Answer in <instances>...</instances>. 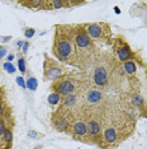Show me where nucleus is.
<instances>
[{
  "label": "nucleus",
  "mask_w": 147,
  "mask_h": 149,
  "mask_svg": "<svg viewBox=\"0 0 147 149\" xmlns=\"http://www.w3.org/2000/svg\"><path fill=\"white\" fill-rule=\"evenodd\" d=\"M66 6V1H62V0H49V1H43V6L42 9H61V8H65ZM67 8V6H66Z\"/></svg>",
  "instance_id": "13"
},
{
  "label": "nucleus",
  "mask_w": 147,
  "mask_h": 149,
  "mask_svg": "<svg viewBox=\"0 0 147 149\" xmlns=\"http://www.w3.org/2000/svg\"><path fill=\"white\" fill-rule=\"evenodd\" d=\"M123 70H124V73L128 74V75H135L137 72V64L135 61V59L126 61L124 65H123Z\"/></svg>",
  "instance_id": "14"
},
{
  "label": "nucleus",
  "mask_w": 147,
  "mask_h": 149,
  "mask_svg": "<svg viewBox=\"0 0 147 149\" xmlns=\"http://www.w3.org/2000/svg\"><path fill=\"white\" fill-rule=\"evenodd\" d=\"M114 10H115L117 14H119V13H121V10H119V8H118V6H115V8H114Z\"/></svg>",
  "instance_id": "32"
},
{
  "label": "nucleus",
  "mask_w": 147,
  "mask_h": 149,
  "mask_svg": "<svg viewBox=\"0 0 147 149\" xmlns=\"http://www.w3.org/2000/svg\"><path fill=\"white\" fill-rule=\"evenodd\" d=\"M86 126H88V135L98 141V138L102 135V131H103L100 124L95 118H91V120H89L88 123H86Z\"/></svg>",
  "instance_id": "10"
},
{
  "label": "nucleus",
  "mask_w": 147,
  "mask_h": 149,
  "mask_svg": "<svg viewBox=\"0 0 147 149\" xmlns=\"http://www.w3.org/2000/svg\"><path fill=\"white\" fill-rule=\"evenodd\" d=\"M94 83L96 87H105L109 80V74L105 66H98L94 70Z\"/></svg>",
  "instance_id": "9"
},
{
  "label": "nucleus",
  "mask_w": 147,
  "mask_h": 149,
  "mask_svg": "<svg viewBox=\"0 0 147 149\" xmlns=\"http://www.w3.org/2000/svg\"><path fill=\"white\" fill-rule=\"evenodd\" d=\"M16 83H18L22 88H25L27 87V84L24 82V79H23V77H18V78H16Z\"/></svg>",
  "instance_id": "26"
},
{
  "label": "nucleus",
  "mask_w": 147,
  "mask_h": 149,
  "mask_svg": "<svg viewBox=\"0 0 147 149\" xmlns=\"http://www.w3.org/2000/svg\"><path fill=\"white\" fill-rule=\"evenodd\" d=\"M18 68H19V72H21L22 74L25 73V70H27L25 60H24V57H23V56H21V57H19V60H18Z\"/></svg>",
  "instance_id": "21"
},
{
  "label": "nucleus",
  "mask_w": 147,
  "mask_h": 149,
  "mask_svg": "<svg viewBox=\"0 0 147 149\" xmlns=\"http://www.w3.org/2000/svg\"><path fill=\"white\" fill-rule=\"evenodd\" d=\"M36 31L33 28H24V36L27 37V38H31V37L34 36Z\"/></svg>",
  "instance_id": "23"
},
{
  "label": "nucleus",
  "mask_w": 147,
  "mask_h": 149,
  "mask_svg": "<svg viewBox=\"0 0 147 149\" xmlns=\"http://www.w3.org/2000/svg\"><path fill=\"white\" fill-rule=\"evenodd\" d=\"M76 103V96L75 94H71V96H67V97H63V101H62V108H70V107H74Z\"/></svg>",
  "instance_id": "16"
},
{
  "label": "nucleus",
  "mask_w": 147,
  "mask_h": 149,
  "mask_svg": "<svg viewBox=\"0 0 147 149\" xmlns=\"http://www.w3.org/2000/svg\"><path fill=\"white\" fill-rule=\"evenodd\" d=\"M3 140L5 144L10 145L13 143V130L12 127H5L4 133H3Z\"/></svg>",
  "instance_id": "17"
},
{
  "label": "nucleus",
  "mask_w": 147,
  "mask_h": 149,
  "mask_svg": "<svg viewBox=\"0 0 147 149\" xmlns=\"http://www.w3.org/2000/svg\"><path fill=\"white\" fill-rule=\"evenodd\" d=\"M5 120L4 118H0V136H3V133L5 130Z\"/></svg>",
  "instance_id": "25"
},
{
  "label": "nucleus",
  "mask_w": 147,
  "mask_h": 149,
  "mask_svg": "<svg viewBox=\"0 0 147 149\" xmlns=\"http://www.w3.org/2000/svg\"><path fill=\"white\" fill-rule=\"evenodd\" d=\"M84 28L91 41L100 40V41H109L112 32L106 23H88L84 24Z\"/></svg>",
  "instance_id": "2"
},
{
  "label": "nucleus",
  "mask_w": 147,
  "mask_h": 149,
  "mask_svg": "<svg viewBox=\"0 0 147 149\" xmlns=\"http://www.w3.org/2000/svg\"><path fill=\"white\" fill-rule=\"evenodd\" d=\"M72 38H74V43L79 49V51L91 49V40H90V37L86 33L84 24H79V26L74 27Z\"/></svg>",
  "instance_id": "4"
},
{
  "label": "nucleus",
  "mask_w": 147,
  "mask_h": 149,
  "mask_svg": "<svg viewBox=\"0 0 147 149\" xmlns=\"http://www.w3.org/2000/svg\"><path fill=\"white\" fill-rule=\"evenodd\" d=\"M21 4L29 9H42L43 1L42 0H31V1H21Z\"/></svg>",
  "instance_id": "15"
},
{
  "label": "nucleus",
  "mask_w": 147,
  "mask_h": 149,
  "mask_svg": "<svg viewBox=\"0 0 147 149\" xmlns=\"http://www.w3.org/2000/svg\"><path fill=\"white\" fill-rule=\"evenodd\" d=\"M37 86H38V83H37L36 78H29V79L27 80V87H28V89L36 91L37 89Z\"/></svg>",
  "instance_id": "19"
},
{
  "label": "nucleus",
  "mask_w": 147,
  "mask_h": 149,
  "mask_svg": "<svg viewBox=\"0 0 147 149\" xmlns=\"http://www.w3.org/2000/svg\"><path fill=\"white\" fill-rule=\"evenodd\" d=\"M9 38H10V37H4V38H3V41L6 42V41H9Z\"/></svg>",
  "instance_id": "33"
},
{
  "label": "nucleus",
  "mask_w": 147,
  "mask_h": 149,
  "mask_svg": "<svg viewBox=\"0 0 147 149\" xmlns=\"http://www.w3.org/2000/svg\"><path fill=\"white\" fill-rule=\"evenodd\" d=\"M6 60H8V63H12L13 60H14V55H13V54H10V55H8V57H6Z\"/></svg>",
  "instance_id": "28"
},
{
  "label": "nucleus",
  "mask_w": 147,
  "mask_h": 149,
  "mask_svg": "<svg viewBox=\"0 0 147 149\" xmlns=\"http://www.w3.org/2000/svg\"><path fill=\"white\" fill-rule=\"evenodd\" d=\"M70 131H71L72 136L75 139H78V140H84V139H86L89 136L88 135V126H86V123L84 120H78L75 124H72Z\"/></svg>",
  "instance_id": "8"
},
{
  "label": "nucleus",
  "mask_w": 147,
  "mask_h": 149,
  "mask_svg": "<svg viewBox=\"0 0 147 149\" xmlns=\"http://www.w3.org/2000/svg\"><path fill=\"white\" fill-rule=\"evenodd\" d=\"M102 98H103V93L100 92L99 89H91L86 94V101H88L89 104L99 103L100 101H102Z\"/></svg>",
  "instance_id": "12"
},
{
  "label": "nucleus",
  "mask_w": 147,
  "mask_h": 149,
  "mask_svg": "<svg viewBox=\"0 0 147 149\" xmlns=\"http://www.w3.org/2000/svg\"><path fill=\"white\" fill-rule=\"evenodd\" d=\"M29 136L34 138V136H37V133H36V131H29Z\"/></svg>",
  "instance_id": "30"
},
{
  "label": "nucleus",
  "mask_w": 147,
  "mask_h": 149,
  "mask_svg": "<svg viewBox=\"0 0 147 149\" xmlns=\"http://www.w3.org/2000/svg\"><path fill=\"white\" fill-rule=\"evenodd\" d=\"M52 91L58 93L61 97H67L75 93L76 91V84L71 78H60V79L52 82Z\"/></svg>",
  "instance_id": "3"
},
{
  "label": "nucleus",
  "mask_w": 147,
  "mask_h": 149,
  "mask_svg": "<svg viewBox=\"0 0 147 149\" xmlns=\"http://www.w3.org/2000/svg\"><path fill=\"white\" fill-rule=\"evenodd\" d=\"M61 28L62 29H60V27L57 26L52 45V51L60 61H65L67 64H71V65H76L78 51H76L72 38L74 27H71V29H67L69 26H61Z\"/></svg>",
  "instance_id": "1"
},
{
  "label": "nucleus",
  "mask_w": 147,
  "mask_h": 149,
  "mask_svg": "<svg viewBox=\"0 0 147 149\" xmlns=\"http://www.w3.org/2000/svg\"><path fill=\"white\" fill-rule=\"evenodd\" d=\"M43 70H45V73H43V77H45L47 80H52V82H55V80L60 79V78L62 77V74H63V69H62V68L55 61V60L49 59L47 55H45Z\"/></svg>",
  "instance_id": "5"
},
{
  "label": "nucleus",
  "mask_w": 147,
  "mask_h": 149,
  "mask_svg": "<svg viewBox=\"0 0 147 149\" xmlns=\"http://www.w3.org/2000/svg\"><path fill=\"white\" fill-rule=\"evenodd\" d=\"M6 52H8V50H6V47H0V60L3 59L5 55H6Z\"/></svg>",
  "instance_id": "27"
},
{
  "label": "nucleus",
  "mask_w": 147,
  "mask_h": 149,
  "mask_svg": "<svg viewBox=\"0 0 147 149\" xmlns=\"http://www.w3.org/2000/svg\"><path fill=\"white\" fill-rule=\"evenodd\" d=\"M47 101H48V103L51 104V106H57V104L61 102V96H60L58 93L53 92V93H51V94L48 96Z\"/></svg>",
  "instance_id": "18"
},
{
  "label": "nucleus",
  "mask_w": 147,
  "mask_h": 149,
  "mask_svg": "<svg viewBox=\"0 0 147 149\" xmlns=\"http://www.w3.org/2000/svg\"><path fill=\"white\" fill-rule=\"evenodd\" d=\"M85 4L84 1H66V6L67 8H71V6H76V5H82Z\"/></svg>",
  "instance_id": "24"
},
{
  "label": "nucleus",
  "mask_w": 147,
  "mask_h": 149,
  "mask_svg": "<svg viewBox=\"0 0 147 149\" xmlns=\"http://www.w3.org/2000/svg\"><path fill=\"white\" fill-rule=\"evenodd\" d=\"M28 42H24L23 43V52H27V49H28Z\"/></svg>",
  "instance_id": "29"
},
{
  "label": "nucleus",
  "mask_w": 147,
  "mask_h": 149,
  "mask_svg": "<svg viewBox=\"0 0 147 149\" xmlns=\"http://www.w3.org/2000/svg\"><path fill=\"white\" fill-rule=\"evenodd\" d=\"M3 68L6 70V73H9V74H13V73H15V66L13 65L12 63H5L4 65H3Z\"/></svg>",
  "instance_id": "22"
},
{
  "label": "nucleus",
  "mask_w": 147,
  "mask_h": 149,
  "mask_svg": "<svg viewBox=\"0 0 147 149\" xmlns=\"http://www.w3.org/2000/svg\"><path fill=\"white\" fill-rule=\"evenodd\" d=\"M1 97H0V113H1V111H3V107H4V106H3V102H1Z\"/></svg>",
  "instance_id": "31"
},
{
  "label": "nucleus",
  "mask_w": 147,
  "mask_h": 149,
  "mask_svg": "<svg viewBox=\"0 0 147 149\" xmlns=\"http://www.w3.org/2000/svg\"><path fill=\"white\" fill-rule=\"evenodd\" d=\"M52 125L58 131H67L71 129L70 127V118L66 115H63L60 110L52 115Z\"/></svg>",
  "instance_id": "7"
},
{
  "label": "nucleus",
  "mask_w": 147,
  "mask_h": 149,
  "mask_svg": "<svg viewBox=\"0 0 147 149\" xmlns=\"http://www.w3.org/2000/svg\"><path fill=\"white\" fill-rule=\"evenodd\" d=\"M103 141L105 144L114 145L118 141V131L114 127H106L103 130Z\"/></svg>",
  "instance_id": "11"
},
{
  "label": "nucleus",
  "mask_w": 147,
  "mask_h": 149,
  "mask_svg": "<svg viewBox=\"0 0 147 149\" xmlns=\"http://www.w3.org/2000/svg\"><path fill=\"white\" fill-rule=\"evenodd\" d=\"M133 104L137 107H142L143 104H145V100H143L142 96H139V94H137V96L133 97Z\"/></svg>",
  "instance_id": "20"
},
{
  "label": "nucleus",
  "mask_w": 147,
  "mask_h": 149,
  "mask_svg": "<svg viewBox=\"0 0 147 149\" xmlns=\"http://www.w3.org/2000/svg\"><path fill=\"white\" fill-rule=\"evenodd\" d=\"M114 45H115V52L117 57H118L119 61L126 63L128 60H132L135 55H133L131 47L128 46V43L123 40H114Z\"/></svg>",
  "instance_id": "6"
}]
</instances>
